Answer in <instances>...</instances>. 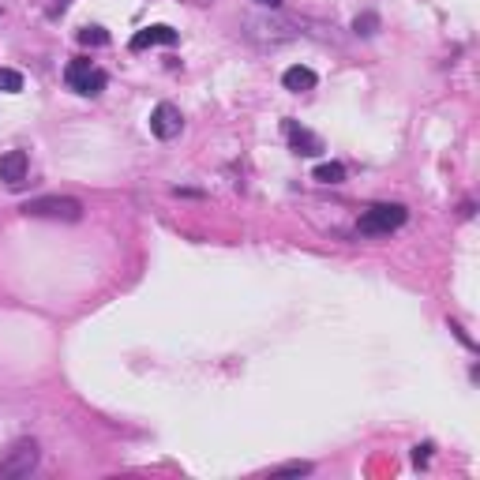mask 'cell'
<instances>
[{"label": "cell", "instance_id": "cell-4", "mask_svg": "<svg viewBox=\"0 0 480 480\" xmlns=\"http://www.w3.org/2000/svg\"><path fill=\"white\" fill-rule=\"evenodd\" d=\"M184 128V117L177 105H169V101H162V105H154L151 113V135L154 139H177Z\"/></svg>", "mask_w": 480, "mask_h": 480}, {"label": "cell", "instance_id": "cell-13", "mask_svg": "<svg viewBox=\"0 0 480 480\" xmlns=\"http://www.w3.org/2000/svg\"><path fill=\"white\" fill-rule=\"evenodd\" d=\"M311 469H316L311 461H285V465L271 469V477H308Z\"/></svg>", "mask_w": 480, "mask_h": 480}, {"label": "cell", "instance_id": "cell-12", "mask_svg": "<svg viewBox=\"0 0 480 480\" xmlns=\"http://www.w3.org/2000/svg\"><path fill=\"white\" fill-rule=\"evenodd\" d=\"M353 31L360 34V38H372V34L379 31V15H375V12H360L353 19Z\"/></svg>", "mask_w": 480, "mask_h": 480}, {"label": "cell", "instance_id": "cell-5", "mask_svg": "<svg viewBox=\"0 0 480 480\" xmlns=\"http://www.w3.org/2000/svg\"><path fill=\"white\" fill-rule=\"evenodd\" d=\"M285 135H289L293 154H304V158H316V154L327 151L319 135H316V132H308V128H300L297 120H285Z\"/></svg>", "mask_w": 480, "mask_h": 480}, {"label": "cell", "instance_id": "cell-16", "mask_svg": "<svg viewBox=\"0 0 480 480\" xmlns=\"http://www.w3.org/2000/svg\"><path fill=\"white\" fill-rule=\"evenodd\" d=\"M428 458H431V443H420V447H413V461H417V465H428Z\"/></svg>", "mask_w": 480, "mask_h": 480}, {"label": "cell", "instance_id": "cell-17", "mask_svg": "<svg viewBox=\"0 0 480 480\" xmlns=\"http://www.w3.org/2000/svg\"><path fill=\"white\" fill-rule=\"evenodd\" d=\"M68 8H71V0H57V4H53V19H57V15H64V12H68Z\"/></svg>", "mask_w": 480, "mask_h": 480}, {"label": "cell", "instance_id": "cell-9", "mask_svg": "<svg viewBox=\"0 0 480 480\" xmlns=\"http://www.w3.org/2000/svg\"><path fill=\"white\" fill-rule=\"evenodd\" d=\"M90 71H94V64H90L87 57H79V60H71V64H68L64 79H68V87H71V90H79V87H83V79H87Z\"/></svg>", "mask_w": 480, "mask_h": 480}, {"label": "cell", "instance_id": "cell-15", "mask_svg": "<svg viewBox=\"0 0 480 480\" xmlns=\"http://www.w3.org/2000/svg\"><path fill=\"white\" fill-rule=\"evenodd\" d=\"M79 42H83V45H109V34L101 31V26H83V31H79Z\"/></svg>", "mask_w": 480, "mask_h": 480}, {"label": "cell", "instance_id": "cell-8", "mask_svg": "<svg viewBox=\"0 0 480 480\" xmlns=\"http://www.w3.org/2000/svg\"><path fill=\"white\" fill-rule=\"evenodd\" d=\"M319 83V76L311 68H304V64H293V68H285V76H282V87L285 90H293V94H300V90H311Z\"/></svg>", "mask_w": 480, "mask_h": 480}, {"label": "cell", "instance_id": "cell-2", "mask_svg": "<svg viewBox=\"0 0 480 480\" xmlns=\"http://www.w3.org/2000/svg\"><path fill=\"white\" fill-rule=\"evenodd\" d=\"M405 218H409V210H405L402 203H375V207H368L364 214H360L357 229L364 237H386V233H394V229H402Z\"/></svg>", "mask_w": 480, "mask_h": 480}, {"label": "cell", "instance_id": "cell-7", "mask_svg": "<svg viewBox=\"0 0 480 480\" xmlns=\"http://www.w3.org/2000/svg\"><path fill=\"white\" fill-rule=\"evenodd\" d=\"M26 169H31V162H26L23 151H8L4 158H0V180H4L8 188H19L26 180Z\"/></svg>", "mask_w": 480, "mask_h": 480}, {"label": "cell", "instance_id": "cell-11", "mask_svg": "<svg viewBox=\"0 0 480 480\" xmlns=\"http://www.w3.org/2000/svg\"><path fill=\"white\" fill-rule=\"evenodd\" d=\"M105 83H109V76H105V71H101V68H94L87 79H83V87L76 90V94H83V98H98L101 90H105Z\"/></svg>", "mask_w": 480, "mask_h": 480}, {"label": "cell", "instance_id": "cell-1", "mask_svg": "<svg viewBox=\"0 0 480 480\" xmlns=\"http://www.w3.org/2000/svg\"><path fill=\"white\" fill-rule=\"evenodd\" d=\"M42 461V447L38 439H15L12 447L0 454V480H19V477H31Z\"/></svg>", "mask_w": 480, "mask_h": 480}, {"label": "cell", "instance_id": "cell-18", "mask_svg": "<svg viewBox=\"0 0 480 480\" xmlns=\"http://www.w3.org/2000/svg\"><path fill=\"white\" fill-rule=\"evenodd\" d=\"M255 4H263V8H282V0H255Z\"/></svg>", "mask_w": 480, "mask_h": 480}, {"label": "cell", "instance_id": "cell-14", "mask_svg": "<svg viewBox=\"0 0 480 480\" xmlns=\"http://www.w3.org/2000/svg\"><path fill=\"white\" fill-rule=\"evenodd\" d=\"M0 90H4V94H19V90H23V76L15 68H0Z\"/></svg>", "mask_w": 480, "mask_h": 480}, {"label": "cell", "instance_id": "cell-6", "mask_svg": "<svg viewBox=\"0 0 480 480\" xmlns=\"http://www.w3.org/2000/svg\"><path fill=\"white\" fill-rule=\"evenodd\" d=\"M180 42V34L173 31V26H165V23H154V26H143L139 34L132 38V49L139 53L146 49V45H177Z\"/></svg>", "mask_w": 480, "mask_h": 480}, {"label": "cell", "instance_id": "cell-10", "mask_svg": "<svg viewBox=\"0 0 480 480\" xmlns=\"http://www.w3.org/2000/svg\"><path fill=\"white\" fill-rule=\"evenodd\" d=\"M319 184H341L345 180V165L341 162H323V165H316V173H311Z\"/></svg>", "mask_w": 480, "mask_h": 480}, {"label": "cell", "instance_id": "cell-3", "mask_svg": "<svg viewBox=\"0 0 480 480\" xmlns=\"http://www.w3.org/2000/svg\"><path fill=\"white\" fill-rule=\"evenodd\" d=\"M26 218H49V221H79L83 218V203L71 196H42L23 203Z\"/></svg>", "mask_w": 480, "mask_h": 480}]
</instances>
